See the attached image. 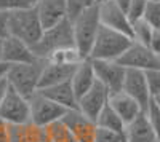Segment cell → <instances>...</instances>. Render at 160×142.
Returning <instances> with one entry per match:
<instances>
[{"label":"cell","mask_w":160,"mask_h":142,"mask_svg":"<svg viewBox=\"0 0 160 142\" xmlns=\"http://www.w3.org/2000/svg\"><path fill=\"white\" fill-rule=\"evenodd\" d=\"M72 26V37L75 48L82 53L83 58L90 56L91 46L95 43V38L98 35V31L101 27L99 15H98V5L87 8L80 15H77L74 19H69Z\"/></svg>","instance_id":"obj_3"},{"label":"cell","mask_w":160,"mask_h":142,"mask_svg":"<svg viewBox=\"0 0 160 142\" xmlns=\"http://www.w3.org/2000/svg\"><path fill=\"white\" fill-rule=\"evenodd\" d=\"M78 142H95L96 123L80 112L78 109L68 110L61 120Z\"/></svg>","instance_id":"obj_12"},{"label":"cell","mask_w":160,"mask_h":142,"mask_svg":"<svg viewBox=\"0 0 160 142\" xmlns=\"http://www.w3.org/2000/svg\"><path fill=\"white\" fill-rule=\"evenodd\" d=\"M0 118L10 125H22L31 121L29 99L8 86L2 102H0Z\"/></svg>","instance_id":"obj_7"},{"label":"cell","mask_w":160,"mask_h":142,"mask_svg":"<svg viewBox=\"0 0 160 142\" xmlns=\"http://www.w3.org/2000/svg\"><path fill=\"white\" fill-rule=\"evenodd\" d=\"M2 61L7 64H29V62L37 61V58L34 56L29 45L8 35L3 38Z\"/></svg>","instance_id":"obj_15"},{"label":"cell","mask_w":160,"mask_h":142,"mask_svg":"<svg viewBox=\"0 0 160 142\" xmlns=\"http://www.w3.org/2000/svg\"><path fill=\"white\" fill-rule=\"evenodd\" d=\"M148 89L151 93V97H155L160 93V69H151L144 72Z\"/></svg>","instance_id":"obj_30"},{"label":"cell","mask_w":160,"mask_h":142,"mask_svg":"<svg viewBox=\"0 0 160 142\" xmlns=\"http://www.w3.org/2000/svg\"><path fill=\"white\" fill-rule=\"evenodd\" d=\"M144 113H146V117H148L149 125H151L152 131L157 137V142H160V109L155 106L154 101H151L148 109L144 110Z\"/></svg>","instance_id":"obj_29"},{"label":"cell","mask_w":160,"mask_h":142,"mask_svg":"<svg viewBox=\"0 0 160 142\" xmlns=\"http://www.w3.org/2000/svg\"><path fill=\"white\" fill-rule=\"evenodd\" d=\"M108 104L114 109V112L118 115V117L122 118V121L125 123V126L131 120H135L141 112H144L138 102L133 99V97H130L127 93H123V91H118V93L111 94Z\"/></svg>","instance_id":"obj_16"},{"label":"cell","mask_w":160,"mask_h":142,"mask_svg":"<svg viewBox=\"0 0 160 142\" xmlns=\"http://www.w3.org/2000/svg\"><path fill=\"white\" fill-rule=\"evenodd\" d=\"M95 123H96V126H101V128H108V130H114V131H118V133H125V123L114 112V109L109 104L101 110V113L98 115V118L95 120Z\"/></svg>","instance_id":"obj_23"},{"label":"cell","mask_w":160,"mask_h":142,"mask_svg":"<svg viewBox=\"0 0 160 142\" xmlns=\"http://www.w3.org/2000/svg\"><path fill=\"white\" fill-rule=\"evenodd\" d=\"M152 101L155 102V106H157V107L160 109V93H158V94H157L155 97H152Z\"/></svg>","instance_id":"obj_39"},{"label":"cell","mask_w":160,"mask_h":142,"mask_svg":"<svg viewBox=\"0 0 160 142\" xmlns=\"http://www.w3.org/2000/svg\"><path fill=\"white\" fill-rule=\"evenodd\" d=\"M149 48L160 58V29H158V31H154V35H152V38H151Z\"/></svg>","instance_id":"obj_35"},{"label":"cell","mask_w":160,"mask_h":142,"mask_svg":"<svg viewBox=\"0 0 160 142\" xmlns=\"http://www.w3.org/2000/svg\"><path fill=\"white\" fill-rule=\"evenodd\" d=\"M10 142H51L47 128L37 126L32 121L22 125H11Z\"/></svg>","instance_id":"obj_20"},{"label":"cell","mask_w":160,"mask_h":142,"mask_svg":"<svg viewBox=\"0 0 160 142\" xmlns=\"http://www.w3.org/2000/svg\"><path fill=\"white\" fill-rule=\"evenodd\" d=\"M146 2H160V0H146Z\"/></svg>","instance_id":"obj_41"},{"label":"cell","mask_w":160,"mask_h":142,"mask_svg":"<svg viewBox=\"0 0 160 142\" xmlns=\"http://www.w3.org/2000/svg\"><path fill=\"white\" fill-rule=\"evenodd\" d=\"M34 8L43 29L53 27L64 19H69L64 0H37Z\"/></svg>","instance_id":"obj_14"},{"label":"cell","mask_w":160,"mask_h":142,"mask_svg":"<svg viewBox=\"0 0 160 142\" xmlns=\"http://www.w3.org/2000/svg\"><path fill=\"white\" fill-rule=\"evenodd\" d=\"M51 142H78L62 121H56L47 128Z\"/></svg>","instance_id":"obj_25"},{"label":"cell","mask_w":160,"mask_h":142,"mask_svg":"<svg viewBox=\"0 0 160 142\" xmlns=\"http://www.w3.org/2000/svg\"><path fill=\"white\" fill-rule=\"evenodd\" d=\"M122 91L127 93L130 97H133L138 104L141 106L142 110L148 109L149 102L152 101L151 93L148 89V83H146V77L142 70L136 69H127L125 78H123V86Z\"/></svg>","instance_id":"obj_13"},{"label":"cell","mask_w":160,"mask_h":142,"mask_svg":"<svg viewBox=\"0 0 160 142\" xmlns=\"http://www.w3.org/2000/svg\"><path fill=\"white\" fill-rule=\"evenodd\" d=\"M2 48H3V38H0V61H2Z\"/></svg>","instance_id":"obj_40"},{"label":"cell","mask_w":160,"mask_h":142,"mask_svg":"<svg viewBox=\"0 0 160 142\" xmlns=\"http://www.w3.org/2000/svg\"><path fill=\"white\" fill-rule=\"evenodd\" d=\"M7 26H8V35L10 37H15L29 46L35 45L43 32V27L40 24V19L35 13L34 5L29 8L10 11Z\"/></svg>","instance_id":"obj_1"},{"label":"cell","mask_w":160,"mask_h":142,"mask_svg":"<svg viewBox=\"0 0 160 142\" xmlns=\"http://www.w3.org/2000/svg\"><path fill=\"white\" fill-rule=\"evenodd\" d=\"M96 80L106 86L109 94L122 91L123 78L127 69L120 66L117 61H102V59H90Z\"/></svg>","instance_id":"obj_9"},{"label":"cell","mask_w":160,"mask_h":142,"mask_svg":"<svg viewBox=\"0 0 160 142\" xmlns=\"http://www.w3.org/2000/svg\"><path fill=\"white\" fill-rule=\"evenodd\" d=\"M32 2H34V3H35V2H37V0H32Z\"/></svg>","instance_id":"obj_43"},{"label":"cell","mask_w":160,"mask_h":142,"mask_svg":"<svg viewBox=\"0 0 160 142\" xmlns=\"http://www.w3.org/2000/svg\"><path fill=\"white\" fill-rule=\"evenodd\" d=\"M144 8H146V0H131V3L127 10V16L130 22H135L142 19L144 15Z\"/></svg>","instance_id":"obj_31"},{"label":"cell","mask_w":160,"mask_h":142,"mask_svg":"<svg viewBox=\"0 0 160 142\" xmlns=\"http://www.w3.org/2000/svg\"><path fill=\"white\" fill-rule=\"evenodd\" d=\"M154 31L155 29H152L144 19L135 21V22H131V40L136 42V43L149 46L151 38L154 35Z\"/></svg>","instance_id":"obj_24"},{"label":"cell","mask_w":160,"mask_h":142,"mask_svg":"<svg viewBox=\"0 0 160 142\" xmlns=\"http://www.w3.org/2000/svg\"><path fill=\"white\" fill-rule=\"evenodd\" d=\"M131 42H133L131 37L101 26L98 31V35L95 38V43L91 46L88 59L117 61L127 51Z\"/></svg>","instance_id":"obj_4"},{"label":"cell","mask_w":160,"mask_h":142,"mask_svg":"<svg viewBox=\"0 0 160 142\" xmlns=\"http://www.w3.org/2000/svg\"><path fill=\"white\" fill-rule=\"evenodd\" d=\"M120 66L125 69H136V70H151V69H160V58L154 51L141 43L131 42V45L127 48V51L117 59Z\"/></svg>","instance_id":"obj_8"},{"label":"cell","mask_w":160,"mask_h":142,"mask_svg":"<svg viewBox=\"0 0 160 142\" xmlns=\"http://www.w3.org/2000/svg\"><path fill=\"white\" fill-rule=\"evenodd\" d=\"M142 19L148 22L152 29H160V2H146Z\"/></svg>","instance_id":"obj_26"},{"label":"cell","mask_w":160,"mask_h":142,"mask_svg":"<svg viewBox=\"0 0 160 142\" xmlns=\"http://www.w3.org/2000/svg\"><path fill=\"white\" fill-rule=\"evenodd\" d=\"M95 82H96L95 70H93L91 61L87 58L80 62L78 66H75V70L71 77V85H72V89L77 96V101L95 85Z\"/></svg>","instance_id":"obj_18"},{"label":"cell","mask_w":160,"mask_h":142,"mask_svg":"<svg viewBox=\"0 0 160 142\" xmlns=\"http://www.w3.org/2000/svg\"><path fill=\"white\" fill-rule=\"evenodd\" d=\"M7 89H8V83H7V80H2V82H0V102H2V99H3V96L7 93Z\"/></svg>","instance_id":"obj_38"},{"label":"cell","mask_w":160,"mask_h":142,"mask_svg":"<svg viewBox=\"0 0 160 142\" xmlns=\"http://www.w3.org/2000/svg\"><path fill=\"white\" fill-rule=\"evenodd\" d=\"M74 70H75V66H62V64L45 61L42 73H40V80H38V89L59 85L64 82H71Z\"/></svg>","instance_id":"obj_17"},{"label":"cell","mask_w":160,"mask_h":142,"mask_svg":"<svg viewBox=\"0 0 160 142\" xmlns=\"http://www.w3.org/2000/svg\"><path fill=\"white\" fill-rule=\"evenodd\" d=\"M43 96H47L48 99H51L53 102L59 104L61 107H64L66 110H74L77 109V96L72 89V85L71 82H64V83H59V85H53V86H48V88H43V89H38Z\"/></svg>","instance_id":"obj_21"},{"label":"cell","mask_w":160,"mask_h":142,"mask_svg":"<svg viewBox=\"0 0 160 142\" xmlns=\"http://www.w3.org/2000/svg\"><path fill=\"white\" fill-rule=\"evenodd\" d=\"M64 2H66V10H68L69 19H74L77 15H80L87 8L98 5V0H64Z\"/></svg>","instance_id":"obj_27"},{"label":"cell","mask_w":160,"mask_h":142,"mask_svg":"<svg viewBox=\"0 0 160 142\" xmlns=\"http://www.w3.org/2000/svg\"><path fill=\"white\" fill-rule=\"evenodd\" d=\"M29 110H31V121L42 128H48L53 123L61 121L66 112H68L64 107L53 102L40 91L34 93L29 97Z\"/></svg>","instance_id":"obj_6"},{"label":"cell","mask_w":160,"mask_h":142,"mask_svg":"<svg viewBox=\"0 0 160 142\" xmlns=\"http://www.w3.org/2000/svg\"><path fill=\"white\" fill-rule=\"evenodd\" d=\"M11 136V125L0 118V142H10Z\"/></svg>","instance_id":"obj_33"},{"label":"cell","mask_w":160,"mask_h":142,"mask_svg":"<svg viewBox=\"0 0 160 142\" xmlns=\"http://www.w3.org/2000/svg\"><path fill=\"white\" fill-rule=\"evenodd\" d=\"M95 142H125V133H118L108 128L96 126Z\"/></svg>","instance_id":"obj_28"},{"label":"cell","mask_w":160,"mask_h":142,"mask_svg":"<svg viewBox=\"0 0 160 142\" xmlns=\"http://www.w3.org/2000/svg\"><path fill=\"white\" fill-rule=\"evenodd\" d=\"M125 142H157L146 113L141 112L125 126Z\"/></svg>","instance_id":"obj_19"},{"label":"cell","mask_w":160,"mask_h":142,"mask_svg":"<svg viewBox=\"0 0 160 142\" xmlns=\"http://www.w3.org/2000/svg\"><path fill=\"white\" fill-rule=\"evenodd\" d=\"M83 58L82 53L75 48V45H71V46H64V48H59L45 59L48 62H55V64H62V66H78L82 62Z\"/></svg>","instance_id":"obj_22"},{"label":"cell","mask_w":160,"mask_h":142,"mask_svg":"<svg viewBox=\"0 0 160 142\" xmlns=\"http://www.w3.org/2000/svg\"><path fill=\"white\" fill-rule=\"evenodd\" d=\"M8 13L0 11V38L8 37Z\"/></svg>","instance_id":"obj_34"},{"label":"cell","mask_w":160,"mask_h":142,"mask_svg":"<svg viewBox=\"0 0 160 142\" xmlns=\"http://www.w3.org/2000/svg\"><path fill=\"white\" fill-rule=\"evenodd\" d=\"M8 67H10V64H7V62H3V61H0V82L5 80L7 72H8Z\"/></svg>","instance_id":"obj_36"},{"label":"cell","mask_w":160,"mask_h":142,"mask_svg":"<svg viewBox=\"0 0 160 142\" xmlns=\"http://www.w3.org/2000/svg\"><path fill=\"white\" fill-rule=\"evenodd\" d=\"M32 5H34L32 0H0V11L10 13L21 8H29Z\"/></svg>","instance_id":"obj_32"},{"label":"cell","mask_w":160,"mask_h":142,"mask_svg":"<svg viewBox=\"0 0 160 142\" xmlns=\"http://www.w3.org/2000/svg\"><path fill=\"white\" fill-rule=\"evenodd\" d=\"M98 15L101 26L131 37V22L128 21L127 13L120 10L114 0H106V2L98 3Z\"/></svg>","instance_id":"obj_10"},{"label":"cell","mask_w":160,"mask_h":142,"mask_svg":"<svg viewBox=\"0 0 160 142\" xmlns=\"http://www.w3.org/2000/svg\"><path fill=\"white\" fill-rule=\"evenodd\" d=\"M71 45H74L72 26L69 19H64L62 22L53 26V27L43 29L38 42L32 45L31 50L37 59H47L53 51Z\"/></svg>","instance_id":"obj_5"},{"label":"cell","mask_w":160,"mask_h":142,"mask_svg":"<svg viewBox=\"0 0 160 142\" xmlns=\"http://www.w3.org/2000/svg\"><path fill=\"white\" fill-rule=\"evenodd\" d=\"M101 2H106V0H98V3H101Z\"/></svg>","instance_id":"obj_42"},{"label":"cell","mask_w":160,"mask_h":142,"mask_svg":"<svg viewBox=\"0 0 160 142\" xmlns=\"http://www.w3.org/2000/svg\"><path fill=\"white\" fill-rule=\"evenodd\" d=\"M109 91L106 89L104 85H101L98 80L95 82L88 91L78 99V104L77 109L82 112L85 117H88L90 120L95 121L98 118V115L101 113V110L108 106L109 102Z\"/></svg>","instance_id":"obj_11"},{"label":"cell","mask_w":160,"mask_h":142,"mask_svg":"<svg viewBox=\"0 0 160 142\" xmlns=\"http://www.w3.org/2000/svg\"><path fill=\"white\" fill-rule=\"evenodd\" d=\"M45 59H37L29 64H10L5 80L11 89L24 97H31L38 91V80Z\"/></svg>","instance_id":"obj_2"},{"label":"cell","mask_w":160,"mask_h":142,"mask_svg":"<svg viewBox=\"0 0 160 142\" xmlns=\"http://www.w3.org/2000/svg\"><path fill=\"white\" fill-rule=\"evenodd\" d=\"M114 2L118 5L120 10L127 13V10H128V7H130V3H131V0H114Z\"/></svg>","instance_id":"obj_37"}]
</instances>
